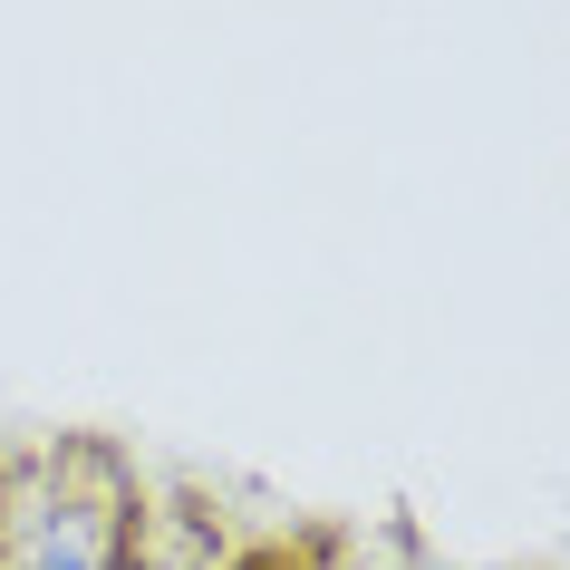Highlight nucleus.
Returning a JSON list of instances; mask_svg holds the SVG:
<instances>
[{
  "label": "nucleus",
  "instance_id": "1",
  "mask_svg": "<svg viewBox=\"0 0 570 570\" xmlns=\"http://www.w3.org/2000/svg\"><path fill=\"white\" fill-rule=\"evenodd\" d=\"M136 551V493L107 454L30 464L0 493V570H126Z\"/></svg>",
  "mask_w": 570,
  "mask_h": 570
}]
</instances>
